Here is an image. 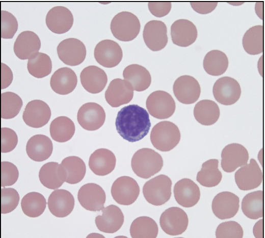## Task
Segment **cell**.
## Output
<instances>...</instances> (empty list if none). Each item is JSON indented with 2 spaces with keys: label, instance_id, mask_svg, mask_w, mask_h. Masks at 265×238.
Segmentation results:
<instances>
[{
  "label": "cell",
  "instance_id": "14",
  "mask_svg": "<svg viewBox=\"0 0 265 238\" xmlns=\"http://www.w3.org/2000/svg\"><path fill=\"white\" fill-rule=\"evenodd\" d=\"M77 198L84 209L96 212L104 207L106 196L104 191L99 185L88 183L81 187L78 192Z\"/></svg>",
  "mask_w": 265,
  "mask_h": 238
},
{
  "label": "cell",
  "instance_id": "15",
  "mask_svg": "<svg viewBox=\"0 0 265 238\" xmlns=\"http://www.w3.org/2000/svg\"><path fill=\"white\" fill-rule=\"evenodd\" d=\"M134 88L127 80L120 78L112 80L105 92L107 103L113 107H118L127 104L132 99Z\"/></svg>",
  "mask_w": 265,
  "mask_h": 238
},
{
  "label": "cell",
  "instance_id": "46",
  "mask_svg": "<svg viewBox=\"0 0 265 238\" xmlns=\"http://www.w3.org/2000/svg\"><path fill=\"white\" fill-rule=\"evenodd\" d=\"M1 38L11 39L18 28V22L15 17L11 13L1 10Z\"/></svg>",
  "mask_w": 265,
  "mask_h": 238
},
{
  "label": "cell",
  "instance_id": "37",
  "mask_svg": "<svg viewBox=\"0 0 265 238\" xmlns=\"http://www.w3.org/2000/svg\"><path fill=\"white\" fill-rule=\"evenodd\" d=\"M242 210L244 214L251 219L263 217V197L261 190L248 193L242 201Z\"/></svg>",
  "mask_w": 265,
  "mask_h": 238
},
{
  "label": "cell",
  "instance_id": "23",
  "mask_svg": "<svg viewBox=\"0 0 265 238\" xmlns=\"http://www.w3.org/2000/svg\"><path fill=\"white\" fill-rule=\"evenodd\" d=\"M101 211L102 215L95 218L96 225L100 231L113 233L120 229L124 222V215L119 207L111 204Z\"/></svg>",
  "mask_w": 265,
  "mask_h": 238
},
{
  "label": "cell",
  "instance_id": "24",
  "mask_svg": "<svg viewBox=\"0 0 265 238\" xmlns=\"http://www.w3.org/2000/svg\"><path fill=\"white\" fill-rule=\"evenodd\" d=\"M174 198L176 202L184 207H191L198 202L200 197L198 185L189 178H182L174 185Z\"/></svg>",
  "mask_w": 265,
  "mask_h": 238
},
{
  "label": "cell",
  "instance_id": "42",
  "mask_svg": "<svg viewBox=\"0 0 265 238\" xmlns=\"http://www.w3.org/2000/svg\"><path fill=\"white\" fill-rule=\"evenodd\" d=\"M59 165L57 162H50L41 167L39 178L41 183L46 188L55 190L60 187L64 183L59 175Z\"/></svg>",
  "mask_w": 265,
  "mask_h": 238
},
{
  "label": "cell",
  "instance_id": "40",
  "mask_svg": "<svg viewBox=\"0 0 265 238\" xmlns=\"http://www.w3.org/2000/svg\"><path fill=\"white\" fill-rule=\"evenodd\" d=\"M46 206V201L41 194L32 192L22 198L21 207L23 213L28 217L35 218L43 214Z\"/></svg>",
  "mask_w": 265,
  "mask_h": 238
},
{
  "label": "cell",
  "instance_id": "50",
  "mask_svg": "<svg viewBox=\"0 0 265 238\" xmlns=\"http://www.w3.org/2000/svg\"><path fill=\"white\" fill-rule=\"evenodd\" d=\"M191 7L194 11L200 14H207L213 11L216 7L217 2H192Z\"/></svg>",
  "mask_w": 265,
  "mask_h": 238
},
{
  "label": "cell",
  "instance_id": "25",
  "mask_svg": "<svg viewBox=\"0 0 265 238\" xmlns=\"http://www.w3.org/2000/svg\"><path fill=\"white\" fill-rule=\"evenodd\" d=\"M48 207L55 217L63 218L69 215L74 206V199L71 193L66 190H55L49 195Z\"/></svg>",
  "mask_w": 265,
  "mask_h": 238
},
{
  "label": "cell",
  "instance_id": "32",
  "mask_svg": "<svg viewBox=\"0 0 265 238\" xmlns=\"http://www.w3.org/2000/svg\"><path fill=\"white\" fill-rule=\"evenodd\" d=\"M123 76L131 84L134 90L137 92L146 90L151 82V77L149 71L138 64H131L125 67Z\"/></svg>",
  "mask_w": 265,
  "mask_h": 238
},
{
  "label": "cell",
  "instance_id": "1",
  "mask_svg": "<svg viewBox=\"0 0 265 238\" xmlns=\"http://www.w3.org/2000/svg\"><path fill=\"white\" fill-rule=\"evenodd\" d=\"M115 126L117 132L124 139L134 142L147 135L151 123L145 109L137 104H131L118 111Z\"/></svg>",
  "mask_w": 265,
  "mask_h": 238
},
{
  "label": "cell",
  "instance_id": "2",
  "mask_svg": "<svg viewBox=\"0 0 265 238\" xmlns=\"http://www.w3.org/2000/svg\"><path fill=\"white\" fill-rule=\"evenodd\" d=\"M131 166L134 173L139 177L148 178L158 173L163 166L162 156L154 150L142 148L133 155Z\"/></svg>",
  "mask_w": 265,
  "mask_h": 238
},
{
  "label": "cell",
  "instance_id": "18",
  "mask_svg": "<svg viewBox=\"0 0 265 238\" xmlns=\"http://www.w3.org/2000/svg\"><path fill=\"white\" fill-rule=\"evenodd\" d=\"M167 28L165 23L160 20H152L145 25L143 37L146 46L152 51L163 49L168 42Z\"/></svg>",
  "mask_w": 265,
  "mask_h": 238
},
{
  "label": "cell",
  "instance_id": "22",
  "mask_svg": "<svg viewBox=\"0 0 265 238\" xmlns=\"http://www.w3.org/2000/svg\"><path fill=\"white\" fill-rule=\"evenodd\" d=\"M46 24L52 32L61 34L68 32L72 27L73 17L66 7L55 6L49 10L45 18Z\"/></svg>",
  "mask_w": 265,
  "mask_h": 238
},
{
  "label": "cell",
  "instance_id": "44",
  "mask_svg": "<svg viewBox=\"0 0 265 238\" xmlns=\"http://www.w3.org/2000/svg\"><path fill=\"white\" fill-rule=\"evenodd\" d=\"M19 195L12 188L1 189V213L7 214L14 210L18 204Z\"/></svg>",
  "mask_w": 265,
  "mask_h": 238
},
{
  "label": "cell",
  "instance_id": "49",
  "mask_svg": "<svg viewBox=\"0 0 265 238\" xmlns=\"http://www.w3.org/2000/svg\"><path fill=\"white\" fill-rule=\"evenodd\" d=\"M151 13L157 17H162L167 15L171 9L170 2H150L148 4Z\"/></svg>",
  "mask_w": 265,
  "mask_h": 238
},
{
  "label": "cell",
  "instance_id": "38",
  "mask_svg": "<svg viewBox=\"0 0 265 238\" xmlns=\"http://www.w3.org/2000/svg\"><path fill=\"white\" fill-rule=\"evenodd\" d=\"M242 44L244 50L250 54L261 53L263 48V27L262 25L253 26L245 33Z\"/></svg>",
  "mask_w": 265,
  "mask_h": 238
},
{
  "label": "cell",
  "instance_id": "41",
  "mask_svg": "<svg viewBox=\"0 0 265 238\" xmlns=\"http://www.w3.org/2000/svg\"><path fill=\"white\" fill-rule=\"evenodd\" d=\"M27 69L33 76L37 78H43L51 72V59L47 54L38 52L28 60Z\"/></svg>",
  "mask_w": 265,
  "mask_h": 238
},
{
  "label": "cell",
  "instance_id": "4",
  "mask_svg": "<svg viewBox=\"0 0 265 238\" xmlns=\"http://www.w3.org/2000/svg\"><path fill=\"white\" fill-rule=\"evenodd\" d=\"M140 27V22L137 16L127 11H122L115 15L110 25L113 36L124 42L134 40L139 34Z\"/></svg>",
  "mask_w": 265,
  "mask_h": 238
},
{
  "label": "cell",
  "instance_id": "30",
  "mask_svg": "<svg viewBox=\"0 0 265 238\" xmlns=\"http://www.w3.org/2000/svg\"><path fill=\"white\" fill-rule=\"evenodd\" d=\"M77 82V76L71 69L63 67L57 70L52 75L50 85L57 94L62 95L71 93Z\"/></svg>",
  "mask_w": 265,
  "mask_h": 238
},
{
  "label": "cell",
  "instance_id": "36",
  "mask_svg": "<svg viewBox=\"0 0 265 238\" xmlns=\"http://www.w3.org/2000/svg\"><path fill=\"white\" fill-rule=\"evenodd\" d=\"M218 163L217 159H210L204 162L197 174V181L206 187L217 186L222 177L221 172L218 168Z\"/></svg>",
  "mask_w": 265,
  "mask_h": 238
},
{
  "label": "cell",
  "instance_id": "45",
  "mask_svg": "<svg viewBox=\"0 0 265 238\" xmlns=\"http://www.w3.org/2000/svg\"><path fill=\"white\" fill-rule=\"evenodd\" d=\"M216 236L217 238H242L243 236V228L236 222H225L217 227Z\"/></svg>",
  "mask_w": 265,
  "mask_h": 238
},
{
  "label": "cell",
  "instance_id": "52",
  "mask_svg": "<svg viewBox=\"0 0 265 238\" xmlns=\"http://www.w3.org/2000/svg\"><path fill=\"white\" fill-rule=\"evenodd\" d=\"M262 219L257 222L253 227V232L256 238L263 237V222Z\"/></svg>",
  "mask_w": 265,
  "mask_h": 238
},
{
  "label": "cell",
  "instance_id": "13",
  "mask_svg": "<svg viewBox=\"0 0 265 238\" xmlns=\"http://www.w3.org/2000/svg\"><path fill=\"white\" fill-rule=\"evenodd\" d=\"M173 90L178 101L184 104L195 103L201 93L199 82L190 75H182L177 78L173 84Z\"/></svg>",
  "mask_w": 265,
  "mask_h": 238
},
{
  "label": "cell",
  "instance_id": "8",
  "mask_svg": "<svg viewBox=\"0 0 265 238\" xmlns=\"http://www.w3.org/2000/svg\"><path fill=\"white\" fill-rule=\"evenodd\" d=\"M60 60L65 64L75 66L82 63L86 56V48L80 40L69 38L62 41L57 46Z\"/></svg>",
  "mask_w": 265,
  "mask_h": 238
},
{
  "label": "cell",
  "instance_id": "27",
  "mask_svg": "<svg viewBox=\"0 0 265 238\" xmlns=\"http://www.w3.org/2000/svg\"><path fill=\"white\" fill-rule=\"evenodd\" d=\"M171 36L174 44L187 47L193 44L196 40L197 27L192 21L188 19H178L171 25Z\"/></svg>",
  "mask_w": 265,
  "mask_h": 238
},
{
  "label": "cell",
  "instance_id": "6",
  "mask_svg": "<svg viewBox=\"0 0 265 238\" xmlns=\"http://www.w3.org/2000/svg\"><path fill=\"white\" fill-rule=\"evenodd\" d=\"M146 106L149 113L157 119H166L174 113L176 105L172 97L164 91H156L147 97Z\"/></svg>",
  "mask_w": 265,
  "mask_h": 238
},
{
  "label": "cell",
  "instance_id": "17",
  "mask_svg": "<svg viewBox=\"0 0 265 238\" xmlns=\"http://www.w3.org/2000/svg\"><path fill=\"white\" fill-rule=\"evenodd\" d=\"M234 178L240 190H250L260 186L262 181V172L256 160L251 159L249 164L241 166L236 171Z\"/></svg>",
  "mask_w": 265,
  "mask_h": 238
},
{
  "label": "cell",
  "instance_id": "29",
  "mask_svg": "<svg viewBox=\"0 0 265 238\" xmlns=\"http://www.w3.org/2000/svg\"><path fill=\"white\" fill-rule=\"evenodd\" d=\"M80 78L83 87L91 94L101 92L108 82V77L104 71L96 66L85 68L81 73Z\"/></svg>",
  "mask_w": 265,
  "mask_h": 238
},
{
  "label": "cell",
  "instance_id": "7",
  "mask_svg": "<svg viewBox=\"0 0 265 238\" xmlns=\"http://www.w3.org/2000/svg\"><path fill=\"white\" fill-rule=\"evenodd\" d=\"M140 188L137 182L128 176H122L117 178L111 188V194L118 203L128 205L138 198Z\"/></svg>",
  "mask_w": 265,
  "mask_h": 238
},
{
  "label": "cell",
  "instance_id": "20",
  "mask_svg": "<svg viewBox=\"0 0 265 238\" xmlns=\"http://www.w3.org/2000/svg\"><path fill=\"white\" fill-rule=\"evenodd\" d=\"M249 159L247 149L239 143L226 145L221 153V167L226 172H233L238 167L246 164Z\"/></svg>",
  "mask_w": 265,
  "mask_h": 238
},
{
  "label": "cell",
  "instance_id": "19",
  "mask_svg": "<svg viewBox=\"0 0 265 238\" xmlns=\"http://www.w3.org/2000/svg\"><path fill=\"white\" fill-rule=\"evenodd\" d=\"M86 172L85 162L81 158L75 156L66 157L58 167L60 179L70 184L80 182L84 177Z\"/></svg>",
  "mask_w": 265,
  "mask_h": 238
},
{
  "label": "cell",
  "instance_id": "21",
  "mask_svg": "<svg viewBox=\"0 0 265 238\" xmlns=\"http://www.w3.org/2000/svg\"><path fill=\"white\" fill-rule=\"evenodd\" d=\"M240 199L232 192L224 191L218 193L213 199L211 204L214 215L224 220L234 217L239 209Z\"/></svg>",
  "mask_w": 265,
  "mask_h": 238
},
{
  "label": "cell",
  "instance_id": "33",
  "mask_svg": "<svg viewBox=\"0 0 265 238\" xmlns=\"http://www.w3.org/2000/svg\"><path fill=\"white\" fill-rule=\"evenodd\" d=\"M194 115L200 124L210 126L214 124L220 116V109L217 104L210 100H202L195 105Z\"/></svg>",
  "mask_w": 265,
  "mask_h": 238
},
{
  "label": "cell",
  "instance_id": "28",
  "mask_svg": "<svg viewBox=\"0 0 265 238\" xmlns=\"http://www.w3.org/2000/svg\"><path fill=\"white\" fill-rule=\"evenodd\" d=\"M116 163L114 154L110 150L101 148L95 150L90 156L89 166L96 175L104 176L113 171Z\"/></svg>",
  "mask_w": 265,
  "mask_h": 238
},
{
  "label": "cell",
  "instance_id": "43",
  "mask_svg": "<svg viewBox=\"0 0 265 238\" xmlns=\"http://www.w3.org/2000/svg\"><path fill=\"white\" fill-rule=\"evenodd\" d=\"M22 106V100L16 94L7 92L1 94V117L11 119L15 117Z\"/></svg>",
  "mask_w": 265,
  "mask_h": 238
},
{
  "label": "cell",
  "instance_id": "26",
  "mask_svg": "<svg viewBox=\"0 0 265 238\" xmlns=\"http://www.w3.org/2000/svg\"><path fill=\"white\" fill-rule=\"evenodd\" d=\"M41 47L40 40L32 31H25L20 33L14 44V52L20 60L29 59L35 55Z\"/></svg>",
  "mask_w": 265,
  "mask_h": 238
},
{
  "label": "cell",
  "instance_id": "35",
  "mask_svg": "<svg viewBox=\"0 0 265 238\" xmlns=\"http://www.w3.org/2000/svg\"><path fill=\"white\" fill-rule=\"evenodd\" d=\"M203 66L207 74L213 76L221 75L228 68V57L225 53L219 50H212L205 55Z\"/></svg>",
  "mask_w": 265,
  "mask_h": 238
},
{
  "label": "cell",
  "instance_id": "47",
  "mask_svg": "<svg viewBox=\"0 0 265 238\" xmlns=\"http://www.w3.org/2000/svg\"><path fill=\"white\" fill-rule=\"evenodd\" d=\"M19 172L17 167L8 161L1 162V187L13 185L17 181Z\"/></svg>",
  "mask_w": 265,
  "mask_h": 238
},
{
  "label": "cell",
  "instance_id": "48",
  "mask_svg": "<svg viewBox=\"0 0 265 238\" xmlns=\"http://www.w3.org/2000/svg\"><path fill=\"white\" fill-rule=\"evenodd\" d=\"M18 142L16 132L12 129L3 127L1 128V153H9L13 151Z\"/></svg>",
  "mask_w": 265,
  "mask_h": 238
},
{
  "label": "cell",
  "instance_id": "31",
  "mask_svg": "<svg viewBox=\"0 0 265 238\" xmlns=\"http://www.w3.org/2000/svg\"><path fill=\"white\" fill-rule=\"evenodd\" d=\"M53 150L52 141L50 138L42 134L31 137L26 145V152L29 157L36 162H42L47 159Z\"/></svg>",
  "mask_w": 265,
  "mask_h": 238
},
{
  "label": "cell",
  "instance_id": "12",
  "mask_svg": "<svg viewBox=\"0 0 265 238\" xmlns=\"http://www.w3.org/2000/svg\"><path fill=\"white\" fill-rule=\"evenodd\" d=\"M94 57L97 62L106 68H113L121 62L123 52L120 46L112 40H103L96 45Z\"/></svg>",
  "mask_w": 265,
  "mask_h": 238
},
{
  "label": "cell",
  "instance_id": "9",
  "mask_svg": "<svg viewBox=\"0 0 265 238\" xmlns=\"http://www.w3.org/2000/svg\"><path fill=\"white\" fill-rule=\"evenodd\" d=\"M189 219L186 213L178 207H171L161 215L160 224L162 230L170 235H177L184 232L188 227Z\"/></svg>",
  "mask_w": 265,
  "mask_h": 238
},
{
  "label": "cell",
  "instance_id": "10",
  "mask_svg": "<svg viewBox=\"0 0 265 238\" xmlns=\"http://www.w3.org/2000/svg\"><path fill=\"white\" fill-rule=\"evenodd\" d=\"M213 93L214 98L220 104L230 105L239 99L241 88L238 82L234 78L224 76L219 78L214 84Z\"/></svg>",
  "mask_w": 265,
  "mask_h": 238
},
{
  "label": "cell",
  "instance_id": "11",
  "mask_svg": "<svg viewBox=\"0 0 265 238\" xmlns=\"http://www.w3.org/2000/svg\"><path fill=\"white\" fill-rule=\"evenodd\" d=\"M105 113L102 107L94 102L83 104L78 109L77 120L80 125L88 131H95L104 124Z\"/></svg>",
  "mask_w": 265,
  "mask_h": 238
},
{
  "label": "cell",
  "instance_id": "5",
  "mask_svg": "<svg viewBox=\"0 0 265 238\" xmlns=\"http://www.w3.org/2000/svg\"><path fill=\"white\" fill-rule=\"evenodd\" d=\"M172 181L167 175L160 174L148 181L143 188L145 199L154 205L167 202L171 195Z\"/></svg>",
  "mask_w": 265,
  "mask_h": 238
},
{
  "label": "cell",
  "instance_id": "16",
  "mask_svg": "<svg viewBox=\"0 0 265 238\" xmlns=\"http://www.w3.org/2000/svg\"><path fill=\"white\" fill-rule=\"evenodd\" d=\"M49 106L41 100H34L28 103L22 114V119L29 127L38 128L45 125L51 116Z\"/></svg>",
  "mask_w": 265,
  "mask_h": 238
},
{
  "label": "cell",
  "instance_id": "51",
  "mask_svg": "<svg viewBox=\"0 0 265 238\" xmlns=\"http://www.w3.org/2000/svg\"><path fill=\"white\" fill-rule=\"evenodd\" d=\"M13 80V73L11 69L1 63V89L8 87Z\"/></svg>",
  "mask_w": 265,
  "mask_h": 238
},
{
  "label": "cell",
  "instance_id": "3",
  "mask_svg": "<svg viewBox=\"0 0 265 238\" xmlns=\"http://www.w3.org/2000/svg\"><path fill=\"white\" fill-rule=\"evenodd\" d=\"M178 127L169 121H162L156 124L150 133L153 146L161 152H169L174 148L180 139Z\"/></svg>",
  "mask_w": 265,
  "mask_h": 238
},
{
  "label": "cell",
  "instance_id": "34",
  "mask_svg": "<svg viewBox=\"0 0 265 238\" xmlns=\"http://www.w3.org/2000/svg\"><path fill=\"white\" fill-rule=\"evenodd\" d=\"M75 131L73 121L65 116L55 118L50 125V134L53 140L58 142H65L69 140Z\"/></svg>",
  "mask_w": 265,
  "mask_h": 238
},
{
  "label": "cell",
  "instance_id": "39",
  "mask_svg": "<svg viewBox=\"0 0 265 238\" xmlns=\"http://www.w3.org/2000/svg\"><path fill=\"white\" fill-rule=\"evenodd\" d=\"M158 231L155 221L146 216L139 217L135 219L130 227V235L133 238H155Z\"/></svg>",
  "mask_w": 265,
  "mask_h": 238
}]
</instances>
